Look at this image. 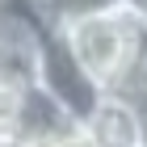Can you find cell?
<instances>
[{
	"label": "cell",
	"instance_id": "1",
	"mask_svg": "<svg viewBox=\"0 0 147 147\" xmlns=\"http://www.w3.org/2000/svg\"><path fill=\"white\" fill-rule=\"evenodd\" d=\"M71 55L80 59V67L97 80L101 92H122L143 63V42H147V25H139L126 9L101 13V17H88V21H76L63 30Z\"/></svg>",
	"mask_w": 147,
	"mask_h": 147
},
{
	"label": "cell",
	"instance_id": "2",
	"mask_svg": "<svg viewBox=\"0 0 147 147\" xmlns=\"http://www.w3.org/2000/svg\"><path fill=\"white\" fill-rule=\"evenodd\" d=\"M34 84L67 113L76 126H84L97 113V105L105 101V92L97 88V80L80 67V59L71 55L63 30H46L42 42L34 51Z\"/></svg>",
	"mask_w": 147,
	"mask_h": 147
},
{
	"label": "cell",
	"instance_id": "3",
	"mask_svg": "<svg viewBox=\"0 0 147 147\" xmlns=\"http://www.w3.org/2000/svg\"><path fill=\"white\" fill-rule=\"evenodd\" d=\"M80 135L88 147H143V126H139L135 105L122 92H105L88 122L80 126Z\"/></svg>",
	"mask_w": 147,
	"mask_h": 147
},
{
	"label": "cell",
	"instance_id": "4",
	"mask_svg": "<svg viewBox=\"0 0 147 147\" xmlns=\"http://www.w3.org/2000/svg\"><path fill=\"white\" fill-rule=\"evenodd\" d=\"M46 13V25L51 30H67L76 21H88V17H101V13L122 9V0H38Z\"/></svg>",
	"mask_w": 147,
	"mask_h": 147
},
{
	"label": "cell",
	"instance_id": "5",
	"mask_svg": "<svg viewBox=\"0 0 147 147\" xmlns=\"http://www.w3.org/2000/svg\"><path fill=\"white\" fill-rule=\"evenodd\" d=\"M122 97L135 105L139 126H143V147H147V67H143V71H139V76H135V80H130V84L122 88Z\"/></svg>",
	"mask_w": 147,
	"mask_h": 147
},
{
	"label": "cell",
	"instance_id": "6",
	"mask_svg": "<svg viewBox=\"0 0 147 147\" xmlns=\"http://www.w3.org/2000/svg\"><path fill=\"white\" fill-rule=\"evenodd\" d=\"M21 147H88V143L80 135V126H71V130H55V135H42V139H25Z\"/></svg>",
	"mask_w": 147,
	"mask_h": 147
},
{
	"label": "cell",
	"instance_id": "7",
	"mask_svg": "<svg viewBox=\"0 0 147 147\" xmlns=\"http://www.w3.org/2000/svg\"><path fill=\"white\" fill-rule=\"evenodd\" d=\"M122 9L130 13L139 25H147V0H122Z\"/></svg>",
	"mask_w": 147,
	"mask_h": 147
},
{
	"label": "cell",
	"instance_id": "8",
	"mask_svg": "<svg viewBox=\"0 0 147 147\" xmlns=\"http://www.w3.org/2000/svg\"><path fill=\"white\" fill-rule=\"evenodd\" d=\"M143 63H147V42H143Z\"/></svg>",
	"mask_w": 147,
	"mask_h": 147
}]
</instances>
